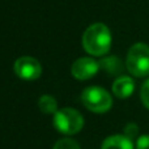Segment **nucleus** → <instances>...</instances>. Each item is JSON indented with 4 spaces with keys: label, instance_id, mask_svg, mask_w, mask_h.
<instances>
[{
    "label": "nucleus",
    "instance_id": "f257e3e1",
    "mask_svg": "<svg viewBox=\"0 0 149 149\" xmlns=\"http://www.w3.org/2000/svg\"><path fill=\"white\" fill-rule=\"evenodd\" d=\"M111 33L105 24H93L82 36V47L89 55L103 56L111 49Z\"/></svg>",
    "mask_w": 149,
    "mask_h": 149
},
{
    "label": "nucleus",
    "instance_id": "f03ea898",
    "mask_svg": "<svg viewBox=\"0 0 149 149\" xmlns=\"http://www.w3.org/2000/svg\"><path fill=\"white\" fill-rule=\"evenodd\" d=\"M126 68L135 77L149 76V46L145 43H135L128 50Z\"/></svg>",
    "mask_w": 149,
    "mask_h": 149
},
{
    "label": "nucleus",
    "instance_id": "7ed1b4c3",
    "mask_svg": "<svg viewBox=\"0 0 149 149\" xmlns=\"http://www.w3.org/2000/svg\"><path fill=\"white\" fill-rule=\"evenodd\" d=\"M54 127L64 135H74L84 127V118L77 110L63 107L54 114Z\"/></svg>",
    "mask_w": 149,
    "mask_h": 149
},
{
    "label": "nucleus",
    "instance_id": "20e7f679",
    "mask_svg": "<svg viewBox=\"0 0 149 149\" xmlns=\"http://www.w3.org/2000/svg\"><path fill=\"white\" fill-rule=\"evenodd\" d=\"M81 101L88 110L97 114L109 111L113 106V98L110 93L101 86H89L82 92Z\"/></svg>",
    "mask_w": 149,
    "mask_h": 149
},
{
    "label": "nucleus",
    "instance_id": "39448f33",
    "mask_svg": "<svg viewBox=\"0 0 149 149\" xmlns=\"http://www.w3.org/2000/svg\"><path fill=\"white\" fill-rule=\"evenodd\" d=\"M13 71L20 79L26 81H34L42 74V65L36 58L21 56L15 62Z\"/></svg>",
    "mask_w": 149,
    "mask_h": 149
},
{
    "label": "nucleus",
    "instance_id": "423d86ee",
    "mask_svg": "<svg viewBox=\"0 0 149 149\" xmlns=\"http://www.w3.org/2000/svg\"><path fill=\"white\" fill-rule=\"evenodd\" d=\"M98 71H100V63L92 58H80L74 60L71 67V73L77 80H89L95 76Z\"/></svg>",
    "mask_w": 149,
    "mask_h": 149
},
{
    "label": "nucleus",
    "instance_id": "0eeeda50",
    "mask_svg": "<svg viewBox=\"0 0 149 149\" xmlns=\"http://www.w3.org/2000/svg\"><path fill=\"white\" fill-rule=\"evenodd\" d=\"M135 90V81L128 76H119L113 84V93L115 97L124 100L128 98Z\"/></svg>",
    "mask_w": 149,
    "mask_h": 149
},
{
    "label": "nucleus",
    "instance_id": "6e6552de",
    "mask_svg": "<svg viewBox=\"0 0 149 149\" xmlns=\"http://www.w3.org/2000/svg\"><path fill=\"white\" fill-rule=\"evenodd\" d=\"M101 149H134V143L124 135H113L103 140Z\"/></svg>",
    "mask_w": 149,
    "mask_h": 149
},
{
    "label": "nucleus",
    "instance_id": "1a4fd4ad",
    "mask_svg": "<svg viewBox=\"0 0 149 149\" xmlns=\"http://www.w3.org/2000/svg\"><path fill=\"white\" fill-rule=\"evenodd\" d=\"M100 68L106 71L111 76H123V70L124 65L123 62L119 59L118 56H106L100 60Z\"/></svg>",
    "mask_w": 149,
    "mask_h": 149
},
{
    "label": "nucleus",
    "instance_id": "9d476101",
    "mask_svg": "<svg viewBox=\"0 0 149 149\" xmlns=\"http://www.w3.org/2000/svg\"><path fill=\"white\" fill-rule=\"evenodd\" d=\"M38 107L43 114H55L58 111V102L52 95L43 94L38 100Z\"/></svg>",
    "mask_w": 149,
    "mask_h": 149
},
{
    "label": "nucleus",
    "instance_id": "9b49d317",
    "mask_svg": "<svg viewBox=\"0 0 149 149\" xmlns=\"http://www.w3.org/2000/svg\"><path fill=\"white\" fill-rule=\"evenodd\" d=\"M52 149H81V148L77 144V141H74L72 139H68V137H64V139L58 140Z\"/></svg>",
    "mask_w": 149,
    "mask_h": 149
},
{
    "label": "nucleus",
    "instance_id": "f8f14e48",
    "mask_svg": "<svg viewBox=\"0 0 149 149\" xmlns=\"http://www.w3.org/2000/svg\"><path fill=\"white\" fill-rule=\"evenodd\" d=\"M140 98H141L143 105L149 110V79L141 85V89H140Z\"/></svg>",
    "mask_w": 149,
    "mask_h": 149
},
{
    "label": "nucleus",
    "instance_id": "ddd939ff",
    "mask_svg": "<svg viewBox=\"0 0 149 149\" xmlns=\"http://www.w3.org/2000/svg\"><path fill=\"white\" fill-rule=\"evenodd\" d=\"M137 134H139V127L135 123H128L124 128V136H127L128 139L134 140L137 137Z\"/></svg>",
    "mask_w": 149,
    "mask_h": 149
},
{
    "label": "nucleus",
    "instance_id": "4468645a",
    "mask_svg": "<svg viewBox=\"0 0 149 149\" xmlns=\"http://www.w3.org/2000/svg\"><path fill=\"white\" fill-rule=\"evenodd\" d=\"M136 149H149V135H143L137 137Z\"/></svg>",
    "mask_w": 149,
    "mask_h": 149
}]
</instances>
